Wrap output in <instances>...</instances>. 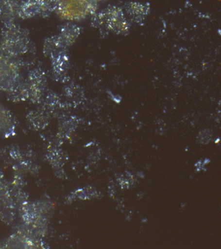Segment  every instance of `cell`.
Returning <instances> with one entry per match:
<instances>
[{"label": "cell", "instance_id": "3", "mask_svg": "<svg viewBox=\"0 0 221 249\" xmlns=\"http://www.w3.org/2000/svg\"><path fill=\"white\" fill-rule=\"evenodd\" d=\"M129 12H131V15H136V17L144 16L147 13V9L145 6L139 3H132L130 6Z\"/></svg>", "mask_w": 221, "mask_h": 249}, {"label": "cell", "instance_id": "1", "mask_svg": "<svg viewBox=\"0 0 221 249\" xmlns=\"http://www.w3.org/2000/svg\"><path fill=\"white\" fill-rule=\"evenodd\" d=\"M104 14L106 25L114 32L124 33L129 30V25L123 17V13L118 8L112 7Z\"/></svg>", "mask_w": 221, "mask_h": 249}, {"label": "cell", "instance_id": "2", "mask_svg": "<svg viewBox=\"0 0 221 249\" xmlns=\"http://www.w3.org/2000/svg\"><path fill=\"white\" fill-rule=\"evenodd\" d=\"M83 1L63 2V5H60L59 14L64 18L76 19L85 17L91 11L87 9L89 5L84 4Z\"/></svg>", "mask_w": 221, "mask_h": 249}]
</instances>
